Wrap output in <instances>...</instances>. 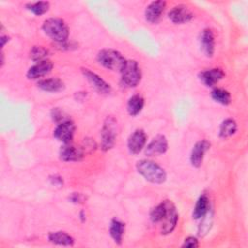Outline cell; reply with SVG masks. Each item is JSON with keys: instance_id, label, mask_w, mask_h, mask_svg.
Listing matches in <instances>:
<instances>
[{"instance_id": "6da1fadb", "label": "cell", "mask_w": 248, "mask_h": 248, "mask_svg": "<svg viewBox=\"0 0 248 248\" xmlns=\"http://www.w3.org/2000/svg\"><path fill=\"white\" fill-rule=\"evenodd\" d=\"M137 170L147 181L155 184H161L166 181L167 173L165 170L153 161L140 160L137 163Z\"/></svg>"}, {"instance_id": "7a4b0ae2", "label": "cell", "mask_w": 248, "mask_h": 248, "mask_svg": "<svg viewBox=\"0 0 248 248\" xmlns=\"http://www.w3.org/2000/svg\"><path fill=\"white\" fill-rule=\"evenodd\" d=\"M44 32L56 43H64L69 37V28L64 20L56 17H50L43 23Z\"/></svg>"}, {"instance_id": "3957f363", "label": "cell", "mask_w": 248, "mask_h": 248, "mask_svg": "<svg viewBox=\"0 0 248 248\" xmlns=\"http://www.w3.org/2000/svg\"><path fill=\"white\" fill-rule=\"evenodd\" d=\"M97 60L105 68L118 72L122 71L127 61L120 52L108 48L100 50L97 55Z\"/></svg>"}, {"instance_id": "277c9868", "label": "cell", "mask_w": 248, "mask_h": 248, "mask_svg": "<svg viewBox=\"0 0 248 248\" xmlns=\"http://www.w3.org/2000/svg\"><path fill=\"white\" fill-rule=\"evenodd\" d=\"M120 73L122 82L128 87L137 86L141 79L140 67L135 60H127L124 68Z\"/></svg>"}, {"instance_id": "5b68a950", "label": "cell", "mask_w": 248, "mask_h": 248, "mask_svg": "<svg viewBox=\"0 0 248 248\" xmlns=\"http://www.w3.org/2000/svg\"><path fill=\"white\" fill-rule=\"evenodd\" d=\"M116 138V120L108 116L104 122L101 131V148L108 151L114 145Z\"/></svg>"}, {"instance_id": "8992f818", "label": "cell", "mask_w": 248, "mask_h": 248, "mask_svg": "<svg viewBox=\"0 0 248 248\" xmlns=\"http://www.w3.org/2000/svg\"><path fill=\"white\" fill-rule=\"evenodd\" d=\"M164 202H165V205H166V212H165V215H164L162 221L160 222L161 233L168 234V233H170L174 230L177 220H178V214H177L174 204L170 201L166 200Z\"/></svg>"}, {"instance_id": "52a82bcc", "label": "cell", "mask_w": 248, "mask_h": 248, "mask_svg": "<svg viewBox=\"0 0 248 248\" xmlns=\"http://www.w3.org/2000/svg\"><path fill=\"white\" fill-rule=\"evenodd\" d=\"M74 133L75 125L70 119H68L61 123H58L57 127L53 132V136L63 143H70L73 140Z\"/></svg>"}, {"instance_id": "ba28073f", "label": "cell", "mask_w": 248, "mask_h": 248, "mask_svg": "<svg viewBox=\"0 0 248 248\" xmlns=\"http://www.w3.org/2000/svg\"><path fill=\"white\" fill-rule=\"evenodd\" d=\"M194 16L192 11L185 5H176L169 12V18L176 24H182L190 21Z\"/></svg>"}, {"instance_id": "9c48e42d", "label": "cell", "mask_w": 248, "mask_h": 248, "mask_svg": "<svg viewBox=\"0 0 248 248\" xmlns=\"http://www.w3.org/2000/svg\"><path fill=\"white\" fill-rule=\"evenodd\" d=\"M60 159L65 162H78L84 156V151L81 147L70 143H64L60 148Z\"/></svg>"}, {"instance_id": "30bf717a", "label": "cell", "mask_w": 248, "mask_h": 248, "mask_svg": "<svg viewBox=\"0 0 248 248\" xmlns=\"http://www.w3.org/2000/svg\"><path fill=\"white\" fill-rule=\"evenodd\" d=\"M81 72L85 77V78L89 81L92 87L95 88L96 91H98L101 94H108L110 92L111 90L110 85L108 82H106L100 76L90 71L89 69H82Z\"/></svg>"}, {"instance_id": "8fae6325", "label": "cell", "mask_w": 248, "mask_h": 248, "mask_svg": "<svg viewBox=\"0 0 248 248\" xmlns=\"http://www.w3.org/2000/svg\"><path fill=\"white\" fill-rule=\"evenodd\" d=\"M146 143V135L143 130H135L128 139V149L132 154L140 153Z\"/></svg>"}, {"instance_id": "7c38bea8", "label": "cell", "mask_w": 248, "mask_h": 248, "mask_svg": "<svg viewBox=\"0 0 248 248\" xmlns=\"http://www.w3.org/2000/svg\"><path fill=\"white\" fill-rule=\"evenodd\" d=\"M209 148H210V142H208L206 140H202L196 142L190 155V161L193 167L199 168L202 166L204 154Z\"/></svg>"}, {"instance_id": "4fadbf2b", "label": "cell", "mask_w": 248, "mask_h": 248, "mask_svg": "<svg viewBox=\"0 0 248 248\" xmlns=\"http://www.w3.org/2000/svg\"><path fill=\"white\" fill-rule=\"evenodd\" d=\"M166 8L165 1H153L145 9V19L150 23H157Z\"/></svg>"}, {"instance_id": "5bb4252c", "label": "cell", "mask_w": 248, "mask_h": 248, "mask_svg": "<svg viewBox=\"0 0 248 248\" xmlns=\"http://www.w3.org/2000/svg\"><path fill=\"white\" fill-rule=\"evenodd\" d=\"M168 149V140L165 136H156L146 146L145 154L147 156H155L164 154Z\"/></svg>"}, {"instance_id": "9a60e30c", "label": "cell", "mask_w": 248, "mask_h": 248, "mask_svg": "<svg viewBox=\"0 0 248 248\" xmlns=\"http://www.w3.org/2000/svg\"><path fill=\"white\" fill-rule=\"evenodd\" d=\"M52 68H53L52 62L48 59H46V60L37 62L35 65H33L28 70L26 76L29 79H36L50 73Z\"/></svg>"}, {"instance_id": "2e32d148", "label": "cell", "mask_w": 248, "mask_h": 248, "mask_svg": "<svg viewBox=\"0 0 248 248\" xmlns=\"http://www.w3.org/2000/svg\"><path fill=\"white\" fill-rule=\"evenodd\" d=\"M200 41H201V47L202 52L207 57H211L215 49V40H214V34L212 30L209 28L203 29L201 34Z\"/></svg>"}, {"instance_id": "e0dca14e", "label": "cell", "mask_w": 248, "mask_h": 248, "mask_svg": "<svg viewBox=\"0 0 248 248\" xmlns=\"http://www.w3.org/2000/svg\"><path fill=\"white\" fill-rule=\"evenodd\" d=\"M224 76L225 74L221 69L214 68V69H209V70L201 72L199 75V78L204 85L214 86L224 78Z\"/></svg>"}, {"instance_id": "ac0fdd59", "label": "cell", "mask_w": 248, "mask_h": 248, "mask_svg": "<svg viewBox=\"0 0 248 248\" xmlns=\"http://www.w3.org/2000/svg\"><path fill=\"white\" fill-rule=\"evenodd\" d=\"M38 87L44 91L47 92H59L63 90L64 83L61 79L52 78H46L42 79L38 82Z\"/></svg>"}, {"instance_id": "d6986e66", "label": "cell", "mask_w": 248, "mask_h": 248, "mask_svg": "<svg viewBox=\"0 0 248 248\" xmlns=\"http://www.w3.org/2000/svg\"><path fill=\"white\" fill-rule=\"evenodd\" d=\"M209 209V201L206 195H202L194 207L193 210V218L194 219H202L205 214H207Z\"/></svg>"}, {"instance_id": "ffe728a7", "label": "cell", "mask_w": 248, "mask_h": 248, "mask_svg": "<svg viewBox=\"0 0 248 248\" xmlns=\"http://www.w3.org/2000/svg\"><path fill=\"white\" fill-rule=\"evenodd\" d=\"M48 239L50 242L63 245V246H72L74 244V238L65 232H51L48 234Z\"/></svg>"}, {"instance_id": "44dd1931", "label": "cell", "mask_w": 248, "mask_h": 248, "mask_svg": "<svg viewBox=\"0 0 248 248\" xmlns=\"http://www.w3.org/2000/svg\"><path fill=\"white\" fill-rule=\"evenodd\" d=\"M125 232V224L117 219H113L109 226V233L115 243L121 244Z\"/></svg>"}, {"instance_id": "7402d4cb", "label": "cell", "mask_w": 248, "mask_h": 248, "mask_svg": "<svg viewBox=\"0 0 248 248\" xmlns=\"http://www.w3.org/2000/svg\"><path fill=\"white\" fill-rule=\"evenodd\" d=\"M144 106V100L140 95H133L127 103V110L130 115H138Z\"/></svg>"}, {"instance_id": "603a6c76", "label": "cell", "mask_w": 248, "mask_h": 248, "mask_svg": "<svg viewBox=\"0 0 248 248\" xmlns=\"http://www.w3.org/2000/svg\"><path fill=\"white\" fill-rule=\"evenodd\" d=\"M236 130H237L236 122L232 118H227L220 125L219 136L221 138L226 139L232 136L236 132Z\"/></svg>"}, {"instance_id": "cb8c5ba5", "label": "cell", "mask_w": 248, "mask_h": 248, "mask_svg": "<svg viewBox=\"0 0 248 248\" xmlns=\"http://www.w3.org/2000/svg\"><path fill=\"white\" fill-rule=\"evenodd\" d=\"M211 97L215 102L224 106L229 105L232 100L230 92L223 88H214L211 91Z\"/></svg>"}, {"instance_id": "d4e9b609", "label": "cell", "mask_w": 248, "mask_h": 248, "mask_svg": "<svg viewBox=\"0 0 248 248\" xmlns=\"http://www.w3.org/2000/svg\"><path fill=\"white\" fill-rule=\"evenodd\" d=\"M26 7L29 11H31L36 16H41L48 11L49 3L46 2V1H40V2H35V3H29L26 5Z\"/></svg>"}, {"instance_id": "484cf974", "label": "cell", "mask_w": 248, "mask_h": 248, "mask_svg": "<svg viewBox=\"0 0 248 248\" xmlns=\"http://www.w3.org/2000/svg\"><path fill=\"white\" fill-rule=\"evenodd\" d=\"M48 55V50L42 46H35L30 51V57L32 60L40 62L46 60Z\"/></svg>"}, {"instance_id": "4316f807", "label": "cell", "mask_w": 248, "mask_h": 248, "mask_svg": "<svg viewBox=\"0 0 248 248\" xmlns=\"http://www.w3.org/2000/svg\"><path fill=\"white\" fill-rule=\"evenodd\" d=\"M166 205L165 202H162L158 205H156L150 212V219L153 223H160L165 215Z\"/></svg>"}, {"instance_id": "83f0119b", "label": "cell", "mask_w": 248, "mask_h": 248, "mask_svg": "<svg viewBox=\"0 0 248 248\" xmlns=\"http://www.w3.org/2000/svg\"><path fill=\"white\" fill-rule=\"evenodd\" d=\"M199 246V241L196 237L194 236H189L187 238H185L182 247H189V248H195Z\"/></svg>"}, {"instance_id": "f1b7e54d", "label": "cell", "mask_w": 248, "mask_h": 248, "mask_svg": "<svg viewBox=\"0 0 248 248\" xmlns=\"http://www.w3.org/2000/svg\"><path fill=\"white\" fill-rule=\"evenodd\" d=\"M52 117H53V119H54L56 122H59V123L63 122V121H65V120H68V118H65V117L63 116V112H62L61 110L57 109V108H55V109L52 110Z\"/></svg>"}, {"instance_id": "f546056e", "label": "cell", "mask_w": 248, "mask_h": 248, "mask_svg": "<svg viewBox=\"0 0 248 248\" xmlns=\"http://www.w3.org/2000/svg\"><path fill=\"white\" fill-rule=\"evenodd\" d=\"M85 197L79 193H73L72 196L70 197V200L72 201V202H76V203H79L82 202L84 201Z\"/></svg>"}, {"instance_id": "4dcf8cb0", "label": "cell", "mask_w": 248, "mask_h": 248, "mask_svg": "<svg viewBox=\"0 0 248 248\" xmlns=\"http://www.w3.org/2000/svg\"><path fill=\"white\" fill-rule=\"evenodd\" d=\"M84 144H85V149L92 151L95 148V142L92 140H88V139H84Z\"/></svg>"}, {"instance_id": "1f68e13d", "label": "cell", "mask_w": 248, "mask_h": 248, "mask_svg": "<svg viewBox=\"0 0 248 248\" xmlns=\"http://www.w3.org/2000/svg\"><path fill=\"white\" fill-rule=\"evenodd\" d=\"M0 40H1V46L3 47V46H5V44H6V42H8V41H9V37H8V36H4V35H2Z\"/></svg>"}]
</instances>
